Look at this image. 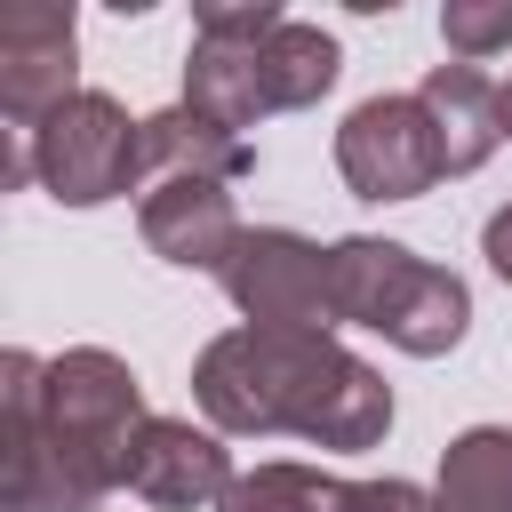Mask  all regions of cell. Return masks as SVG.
Masks as SVG:
<instances>
[{
  "mask_svg": "<svg viewBox=\"0 0 512 512\" xmlns=\"http://www.w3.org/2000/svg\"><path fill=\"white\" fill-rule=\"evenodd\" d=\"M144 432V384L120 352L72 344L56 360H0V504L8 512H96L128 488Z\"/></svg>",
  "mask_w": 512,
  "mask_h": 512,
  "instance_id": "obj_1",
  "label": "cell"
},
{
  "mask_svg": "<svg viewBox=\"0 0 512 512\" xmlns=\"http://www.w3.org/2000/svg\"><path fill=\"white\" fill-rule=\"evenodd\" d=\"M192 400L216 432H296L336 456H360L392 432V384L312 328H224L192 368Z\"/></svg>",
  "mask_w": 512,
  "mask_h": 512,
  "instance_id": "obj_2",
  "label": "cell"
},
{
  "mask_svg": "<svg viewBox=\"0 0 512 512\" xmlns=\"http://www.w3.org/2000/svg\"><path fill=\"white\" fill-rule=\"evenodd\" d=\"M328 288H336V328H376L384 344L416 352V360H440L464 344L472 328V288L448 272V264H424L416 248L400 240H336L328 248Z\"/></svg>",
  "mask_w": 512,
  "mask_h": 512,
  "instance_id": "obj_3",
  "label": "cell"
},
{
  "mask_svg": "<svg viewBox=\"0 0 512 512\" xmlns=\"http://www.w3.org/2000/svg\"><path fill=\"white\" fill-rule=\"evenodd\" d=\"M32 176L48 184V200L64 208H104L144 176V120H128L120 96L80 88L72 104H56L32 128Z\"/></svg>",
  "mask_w": 512,
  "mask_h": 512,
  "instance_id": "obj_4",
  "label": "cell"
},
{
  "mask_svg": "<svg viewBox=\"0 0 512 512\" xmlns=\"http://www.w3.org/2000/svg\"><path fill=\"white\" fill-rule=\"evenodd\" d=\"M288 16L272 0H200L192 16V56H184V112L216 120V128H256L272 112L264 96V40Z\"/></svg>",
  "mask_w": 512,
  "mask_h": 512,
  "instance_id": "obj_5",
  "label": "cell"
},
{
  "mask_svg": "<svg viewBox=\"0 0 512 512\" xmlns=\"http://www.w3.org/2000/svg\"><path fill=\"white\" fill-rule=\"evenodd\" d=\"M336 168L360 200H416L448 176L440 160V136H432V112L416 96H368L344 112L336 128Z\"/></svg>",
  "mask_w": 512,
  "mask_h": 512,
  "instance_id": "obj_6",
  "label": "cell"
},
{
  "mask_svg": "<svg viewBox=\"0 0 512 512\" xmlns=\"http://www.w3.org/2000/svg\"><path fill=\"white\" fill-rule=\"evenodd\" d=\"M216 280H224V296L240 304L248 328H312V336L336 328L328 248H312L304 232H248Z\"/></svg>",
  "mask_w": 512,
  "mask_h": 512,
  "instance_id": "obj_7",
  "label": "cell"
},
{
  "mask_svg": "<svg viewBox=\"0 0 512 512\" xmlns=\"http://www.w3.org/2000/svg\"><path fill=\"white\" fill-rule=\"evenodd\" d=\"M72 56H80V32H72V8L56 0H24L0 16V112L8 128H40L56 104H72Z\"/></svg>",
  "mask_w": 512,
  "mask_h": 512,
  "instance_id": "obj_8",
  "label": "cell"
},
{
  "mask_svg": "<svg viewBox=\"0 0 512 512\" xmlns=\"http://www.w3.org/2000/svg\"><path fill=\"white\" fill-rule=\"evenodd\" d=\"M136 232H144V248L160 264H184V272H224L232 248L248 240L232 192L208 184V176H160L144 192V208H136Z\"/></svg>",
  "mask_w": 512,
  "mask_h": 512,
  "instance_id": "obj_9",
  "label": "cell"
},
{
  "mask_svg": "<svg viewBox=\"0 0 512 512\" xmlns=\"http://www.w3.org/2000/svg\"><path fill=\"white\" fill-rule=\"evenodd\" d=\"M232 456L216 432H192L184 416H144L136 448H128V488L160 512H200V504H224L232 488Z\"/></svg>",
  "mask_w": 512,
  "mask_h": 512,
  "instance_id": "obj_10",
  "label": "cell"
},
{
  "mask_svg": "<svg viewBox=\"0 0 512 512\" xmlns=\"http://www.w3.org/2000/svg\"><path fill=\"white\" fill-rule=\"evenodd\" d=\"M416 104L432 112V136H440L448 176H472L504 144V88L480 64H432L424 88H416Z\"/></svg>",
  "mask_w": 512,
  "mask_h": 512,
  "instance_id": "obj_11",
  "label": "cell"
},
{
  "mask_svg": "<svg viewBox=\"0 0 512 512\" xmlns=\"http://www.w3.org/2000/svg\"><path fill=\"white\" fill-rule=\"evenodd\" d=\"M144 168H160V176L240 184V176L256 168V152H248V136H232V128H216V120H200V112L168 104V112H152V120H144Z\"/></svg>",
  "mask_w": 512,
  "mask_h": 512,
  "instance_id": "obj_12",
  "label": "cell"
},
{
  "mask_svg": "<svg viewBox=\"0 0 512 512\" xmlns=\"http://www.w3.org/2000/svg\"><path fill=\"white\" fill-rule=\"evenodd\" d=\"M440 512H512V424H472L440 448Z\"/></svg>",
  "mask_w": 512,
  "mask_h": 512,
  "instance_id": "obj_13",
  "label": "cell"
},
{
  "mask_svg": "<svg viewBox=\"0 0 512 512\" xmlns=\"http://www.w3.org/2000/svg\"><path fill=\"white\" fill-rule=\"evenodd\" d=\"M336 72H344V48H336L320 24H304V16H288V24L264 40V96H272V112L320 104V96L336 88Z\"/></svg>",
  "mask_w": 512,
  "mask_h": 512,
  "instance_id": "obj_14",
  "label": "cell"
},
{
  "mask_svg": "<svg viewBox=\"0 0 512 512\" xmlns=\"http://www.w3.org/2000/svg\"><path fill=\"white\" fill-rule=\"evenodd\" d=\"M216 512H352V480L320 464H256L224 488Z\"/></svg>",
  "mask_w": 512,
  "mask_h": 512,
  "instance_id": "obj_15",
  "label": "cell"
},
{
  "mask_svg": "<svg viewBox=\"0 0 512 512\" xmlns=\"http://www.w3.org/2000/svg\"><path fill=\"white\" fill-rule=\"evenodd\" d=\"M440 40L456 48V64H480V56L512 48V0H448L440 8Z\"/></svg>",
  "mask_w": 512,
  "mask_h": 512,
  "instance_id": "obj_16",
  "label": "cell"
},
{
  "mask_svg": "<svg viewBox=\"0 0 512 512\" xmlns=\"http://www.w3.org/2000/svg\"><path fill=\"white\" fill-rule=\"evenodd\" d=\"M352 512H440V496L416 480H352Z\"/></svg>",
  "mask_w": 512,
  "mask_h": 512,
  "instance_id": "obj_17",
  "label": "cell"
},
{
  "mask_svg": "<svg viewBox=\"0 0 512 512\" xmlns=\"http://www.w3.org/2000/svg\"><path fill=\"white\" fill-rule=\"evenodd\" d=\"M480 256H488V272H496V280H512V208H496V216H488Z\"/></svg>",
  "mask_w": 512,
  "mask_h": 512,
  "instance_id": "obj_18",
  "label": "cell"
},
{
  "mask_svg": "<svg viewBox=\"0 0 512 512\" xmlns=\"http://www.w3.org/2000/svg\"><path fill=\"white\" fill-rule=\"evenodd\" d=\"M504 136H512V80H504Z\"/></svg>",
  "mask_w": 512,
  "mask_h": 512,
  "instance_id": "obj_19",
  "label": "cell"
}]
</instances>
